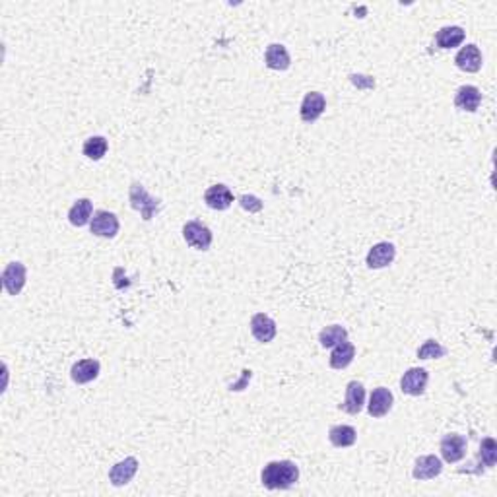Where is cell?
<instances>
[{"label": "cell", "instance_id": "cell-20", "mask_svg": "<svg viewBox=\"0 0 497 497\" xmlns=\"http://www.w3.org/2000/svg\"><path fill=\"white\" fill-rule=\"evenodd\" d=\"M355 358V346L348 340H342L340 344L334 346L332 354L329 358V363L332 369H346Z\"/></svg>", "mask_w": 497, "mask_h": 497}, {"label": "cell", "instance_id": "cell-19", "mask_svg": "<svg viewBox=\"0 0 497 497\" xmlns=\"http://www.w3.org/2000/svg\"><path fill=\"white\" fill-rule=\"evenodd\" d=\"M480 103H482V92L476 88V86H461V88L456 90L455 105L458 107V109L474 113V111H478Z\"/></svg>", "mask_w": 497, "mask_h": 497}, {"label": "cell", "instance_id": "cell-25", "mask_svg": "<svg viewBox=\"0 0 497 497\" xmlns=\"http://www.w3.org/2000/svg\"><path fill=\"white\" fill-rule=\"evenodd\" d=\"M342 340H348V330L340 325H330V327H325L320 330L319 342L322 348H334Z\"/></svg>", "mask_w": 497, "mask_h": 497}, {"label": "cell", "instance_id": "cell-23", "mask_svg": "<svg viewBox=\"0 0 497 497\" xmlns=\"http://www.w3.org/2000/svg\"><path fill=\"white\" fill-rule=\"evenodd\" d=\"M329 441L338 449L352 447L358 441V431L352 425H332L329 430Z\"/></svg>", "mask_w": 497, "mask_h": 497}, {"label": "cell", "instance_id": "cell-13", "mask_svg": "<svg viewBox=\"0 0 497 497\" xmlns=\"http://www.w3.org/2000/svg\"><path fill=\"white\" fill-rule=\"evenodd\" d=\"M138 472V461L135 456H127L125 461L117 463L113 468L109 470V482L115 486V488H121L125 486L128 482L132 480Z\"/></svg>", "mask_w": 497, "mask_h": 497}, {"label": "cell", "instance_id": "cell-12", "mask_svg": "<svg viewBox=\"0 0 497 497\" xmlns=\"http://www.w3.org/2000/svg\"><path fill=\"white\" fill-rule=\"evenodd\" d=\"M441 472H443V463H441L439 456L423 455L414 464L412 476L416 480H433V478H437Z\"/></svg>", "mask_w": 497, "mask_h": 497}, {"label": "cell", "instance_id": "cell-4", "mask_svg": "<svg viewBox=\"0 0 497 497\" xmlns=\"http://www.w3.org/2000/svg\"><path fill=\"white\" fill-rule=\"evenodd\" d=\"M118 218L109 210H95L93 218L90 222V229L93 236L103 237V239H113L118 233Z\"/></svg>", "mask_w": 497, "mask_h": 497}, {"label": "cell", "instance_id": "cell-3", "mask_svg": "<svg viewBox=\"0 0 497 497\" xmlns=\"http://www.w3.org/2000/svg\"><path fill=\"white\" fill-rule=\"evenodd\" d=\"M183 237H185L186 245H191L196 251H208L212 239H214L210 228L204 226L203 222H196V219L186 222L183 226Z\"/></svg>", "mask_w": 497, "mask_h": 497}, {"label": "cell", "instance_id": "cell-10", "mask_svg": "<svg viewBox=\"0 0 497 497\" xmlns=\"http://www.w3.org/2000/svg\"><path fill=\"white\" fill-rule=\"evenodd\" d=\"M396 257V247L393 243H388V241H383V243H377L371 247V251L367 253V259H365V262H367V266L369 268H385V266H388V264H393V261H395Z\"/></svg>", "mask_w": 497, "mask_h": 497}, {"label": "cell", "instance_id": "cell-14", "mask_svg": "<svg viewBox=\"0 0 497 497\" xmlns=\"http://www.w3.org/2000/svg\"><path fill=\"white\" fill-rule=\"evenodd\" d=\"M251 332H253V336L257 338L259 342L268 344V342L274 340L278 329H276V322L270 319L268 315L257 313V315H253V319H251Z\"/></svg>", "mask_w": 497, "mask_h": 497}, {"label": "cell", "instance_id": "cell-26", "mask_svg": "<svg viewBox=\"0 0 497 497\" xmlns=\"http://www.w3.org/2000/svg\"><path fill=\"white\" fill-rule=\"evenodd\" d=\"M480 461L484 466L491 468L497 463V443L493 437L482 439L480 443Z\"/></svg>", "mask_w": 497, "mask_h": 497}, {"label": "cell", "instance_id": "cell-28", "mask_svg": "<svg viewBox=\"0 0 497 497\" xmlns=\"http://www.w3.org/2000/svg\"><path fill=\"white\" fill-rule=\"evenodd\" d=\"M239 203H241V206H243L245 210L249 212H261L262 210V203L257 198V196H253V194H245V196H241L239 198Z\"/></svg>", "mask_w": 497, "mask_h": 497}, {"label": "cell", "instance_id": "cell-18", "mask_svg": "<svg viewBox=\"0 0 497 497\" xmlns=\"http://www.w3.org/2000/svg\"><path fill=\"white\" fill-rule=\"evenodd\" d=\"M264 64L270 70H287L292 64V57H290V53H287L284 45L272 43L266 47V53H264Z\"/></svg>", "mask_w": 497, "mask_h": 497}, {"label": "cell", "instance_id": "cell-7", "mask_svg": "<svg viewBox=\"0 0 497 497\" xmlns=\"http://www.w3.org/2000/svg\"><path fill=\"white\" fill-rule=\"evenodd\" d=\"M26 264L22 262H10L2 272V286L8 292V295H18L26 286Z\"/></svg>", "mask_w": 497, "mask_h": 497}, {"label": "cell", "instance_id": "cell-16", "mask_svg": "<svg viewBox=\"0 0 497 497\" xmlns=\"http://www.w3.org/2000/svg\"><path fill=\"white\" fill-rule=\"evenodd\" d=\"M100 369H102L100 362L93 360V358H88V360H80V362L72 365L70 377H72V381L78 383V385H86V383H92V381L97 379Z\"/></svg>", "mask_w": 497, "mask_h": 497}, {"label": "cell", "instance_id": "cell-1", "mask_svg": "<svg viewBox=\"0 0 497 497\" xmlns=\"http://www.w3.org/2000/svg\"><path fill=\"white\" fill-rule=\"evenodd\" d=\"M299 480V468L292 461H272L261 472V482L266 489H290Z\"/></svg>", "mask_w": 497, "mask_h": 497}, {"label": "cell", "instance_id": "cell-27", "mask_svg": "<svg viewBox=\"0 0 497 497\" xmlns=\"http://www.w3.org/2000/svg\"><path fill=\"white\" fill-rule=\"evenodd\" d=\"M447 354V350L443 346L435 342V340H425L423 344L418 348V358L420 360H439Z\"/></svg>", "mask_w": 497, "mask_h": 497}, {"label": "cell", "instance_id": "cell-21", "mask_svg": "<svg viewBox=\"0 0 497 497\" xmlns=\"http://www.w3.org/2000/svg\"><path fill=\"white\" fill-rule=\"evenodd\" d=\"M93 204L90 198H80L72 204V208L68 210V222L76 228H84L86 224L92 222Z\"/></svg>", "mask_w": 497, "mask_h": 497}, {"label": "cell", "instance_id": "cell-15", "mask_svg": "<svg viewBox=\"0 0 497 497\" xmlns=\"http://www.w3.org/2000/svg\"><path fill=\"white\" fill-rule=\"evenodd\" d=\"M204 203L210 206L212 210H228L233 204V193L226 185H212L204 193Z\"/></svg>", "mask_w": 497, "mask_h": 497}, {"label": "cell", "instance_id": "cell-5", "mask_svg": "<svg viewBox=\"0 0 497 497\" xmlns=\"http://www.w3.org/2000/svg\"><path fill=\"white\" fill-rule=\"evenodd\" d=\"M439 449H441V456H443L445 463H458L466 455L468 441L464 435H458V433H447L445 437L441 439Z\"/></svg>", "mask_w": 497, "mask_h": 497}, {"label": "cell", "instance_id": "cell-24", "mask_svg": "<svg viewBox=\"0 0 497 497\" xmlns=\"http://www.w3.org/2000/svg\"><path fill=\"white\" fill-rule=\"evenodd\" d=\"M107 148H109L107 138H103V136H90L84 142V146H82V152H84L88 160L100 161L107 154Z\"/></svg>", "mask_w": 497, "mask_h": 497}, {"label": "cell", "instance_id": "cell-22", "mask_svg": "<svg viewBox=\"0 0 497 497\" xmlns=\"http://www.w3.org/2000/svg\"><path fill=\"white\" fill-rule=\"evenodd\" d=\"M464 37H466V34H464L463 27L447 26L439 29L437 35H435V43H437L439 49H455L464 41Z\"/></svg>", "mask_w": 497, "mask_h": 497}, {"label": "cell", "instance_id": "cell-8", "mask_svg": "<svg viewBox=\"0 0 497 497\" xmlns=\"http://www.w3.org/2000/svg\"><path fill=\"white\" fill-rule=\"evenodd\" d=\"M365 404V387L360 381H350L346 387V398L342 404L338 406L342 412L350 414V416H358L363 410Z\"/></svg>", "mask_w": 497, "mask_h": 497}, {"label": "cell", "instance_id": "cell-6", "mask_svg": "<svg viewBox=\"0 0 497 497\" xmlns=\"http://www.w3.org/2000/svg\"><path fill=\"white\" fill-rule=\"evenodd\" d=\"M428 381H430V373L423 369V367H412L402 375L400 379V390L404 395L410 396H420L425 393L428 387Z\"/></svg>", "mask_w": 497, "mask_h": 497}, {"label": "cell", "instance_id": "cell-11", "mask_svg": "<svg viewBox=\"0 0 497 497\" xmlns=\"http://www.w3.org/2000/svg\"><path fill=\"white\" fill-rule=\"evenodd\" d=\"M395 404V396L388 390L387 387H377L373 388V393L369 396V404L367 410L373 418H383L390 412V408Z\"/></svg>", "mask_w": 497, "mask_h": 497}, {"label": "cell", "instance_id": "cell-9", "mask_svg": "<svg viewBox=\"0 0 497 497\" xmlns=\"http://www.w3.org/2000/svg\"><path fill=\"white\" fill-rule=\"evenodd\" d=\"M325 109H327V97L319 92H309L305 93L299 115L304 123H315L325 113Z\"/></svg>", "mask_w": 497, "mask_h": 497}, {"label": "cell", "instance_id": "cell-2", "mask_svg": "<svg viewBox=\"0 0 497 497\" xmlns=\"http://www.w3.org/2000/svg\"><path fill=\"white\" fill-rule=\"evenodd\" d=\"M128 200H130V206H132L135 210L140 212V216H142L144 222H150V219L154 218V214L161 208L160 198L150 196L148 191H146L140 183H132V185H130Z\"/></svg>", "mask_w": 497, "mask_h": 497}, {"label": "cell", "instance_id": "cell-17", "mask_svg": "<svg viewBox=\"0 0 497 497\" xmlns=\"http://www.w3.org/2000/svg\"><path fill=\"white\" fill-rule=\"evenodd\" d=\"M455 64L463 72H470V74L472 72H478L482 68V51L474 43H470V45H466V47H463L461 51L456 53Z\"/></svg>", "mask_w": 497, "mask_h": 497}]
</instances>
